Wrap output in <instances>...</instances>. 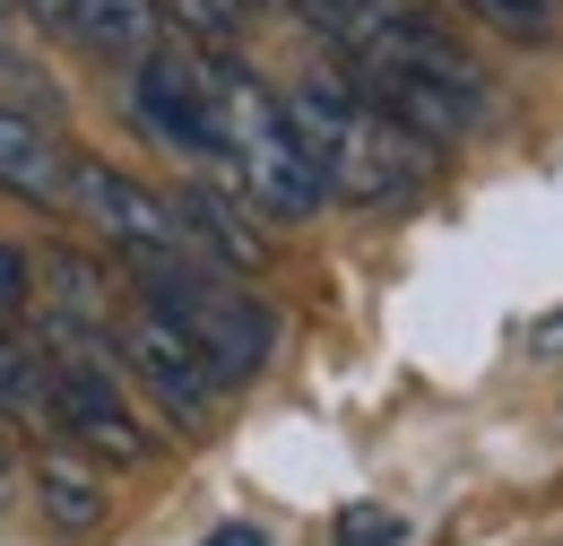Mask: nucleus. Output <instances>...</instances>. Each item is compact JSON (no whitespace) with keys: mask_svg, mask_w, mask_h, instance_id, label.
Listing matches in <instances>:
<instances>
[{"mask_svg":"<svg viewBox=\"0 0 563 546\" xmlns=\"http://www.w3.org/2000/svg\"><path fill=\"white\" fill-rule=\"evenodd\" d=\"M278 113H286V131H295V148L312 156V174H321L330 200L399 208L433 183V148H424L417 131H399L373 96H355L347 78H321V69H312L303 87L278 96Z\"/></svg>","mask_w":563,"mask_h":546,"instance_id":"nucleus-1","label":"nucleus"},{"mask_svg":"<svg viewBox=\"0 0 563 546\" xmlns=\"http://www.w3.org/2000/svg\"><path fill=\"white\" fill-rule=\"evenodd\" d=\"M209 96H217V156L234 165V183L252 192V208H278V217H321V174L312 156L295 148L278 113V87H261L234 53H209Z\"/></svg>","mask_w":563,"mask_h":546,"instance_id":"nucleus-2","label":"nucleus"},{"mask_svg":"<svg viewBox=\"0 0 563 546\" xmlns=\"http://www.w3.org/2000/svg\"><path fill=\"white\" fill-rule=\"evenodd\" d=\"M131 277H140V304H156V313L217 364V382H252V373L278 356V313L234 270H217V261H147V270H131Z\"/></svg>","mask_w":563,"mask_h":546,"instance_id":"nucleus-3","label":"nucleus"},{"mask_svg":"<svg viewBox=\"0 0 563 546\" xmlns=\"http://www.w3.org/2000/svg\"><path fill=\"white\" fill-rule=\"evenodd\" d=\"M70 208L96 217V234H104L131 270H147V261H200V243L183 234L174 192H147L140 174H113V165H96V156H70Z\"/></svg>","mask_w":563,"mask_h":546,"instance_id":"nucleus-4","label":"nucleus"},{"mask_svg":"<svg viewBox=\"0 0 563 546\" xmlns=\"http://www.w3.org/2000/svg\"><path fill=\"white\" fill-rule=\"evenodd\" d=\"M44 434L78 443L87 460H147V434L131 425V400L113 391L104 356H53L44 364Z\"/></svg>","mask_w":563,"mask_h":546,"instance_id":"nucleus-5","label":"nucleus"},{"mask_svg":"<svg viewBox=\"0 0 563 546\" xmlns=\"http://www.w3.org/2000/svg\"><path fill=\"white\" fill-rule=\"evenodd\" d=\"M131 105L174 156H217V96H209V53L200 44H156L131 69Z\"/></svg>","mask_w":563,"mask_h":546,"instance_id":"nucleus-6","label":"nucleus"},{"mask_svg":"<svg viewBox=\"0 0 563 546\" xmlns=\"http://www.w3.org/2000/svg\"><path fill=\"white\" fill-rule=\"evenodd\" d=\"M122 364H131L147 391H156V408L183 416V425H209L217 391H225V382H217V364L183 339L156 304H131V313H122Z\"/></svg>","mask_w":563,"mask_h":546,"instance_id":"nucleus-7","label":"nucleus"},{"mask_svg":"<svg viewBox=\"0 0 563 546\" xmlns=\"http://www.w3.org/2000/svg\"><path fill=\"white\" fill-rule=\"evenodd\" d=\"M44 347L53 356H104L113 347V277L70 243L44 252Z\"/></svg>","mask_w":563,"mask_h":546,"instance_id":"nucleus-8","label":"nucleus"},{"mask_svg":"<svg viewBox=\"0 0 563 546\" xmlns=\"http://www.w3.org/2000/svg\"><path fill=\"white\" fill-rule=\"evenodd\" d=\"M174 208H183V234L200 243V261H217L234 277H252L269 261V234L252 226V192L243 183H191V192H174Z\"/></svg>","mask_w":563,"mask_h":546,"instance_id":"nucleus-9","label":"nucleus"},{"mask_svg":"<svg viewBox=\"0 0 563 546\" xmlns=\"http://www.w3.org/2000/svg\"><path fill=\"white\" fill-rule=\"evenodd\" d=\"M0 192H18L35 208H70V148L26 105H0Z\"/></svg>","mask_w":563,"mask_h":546,"instance_id":"nucleus-10","label":"nucleus"},{"mask_svg":"<svg viewBox=\"0 0 563 546\" xmlns=\"http://www.w3.org/2000/svg\"><path fill=\"white\" fill-rule=\"evenodd\" d=\"M62 35H78L96 62L140 69L165 44V0H70V26Z\"/></svg>","mask_w":563,"mask_h":546,"instance_id":"nucleus-11","label":"nucleus"},{"mask_svg":"<svg viewBox=\"0 0 563 546\" xmlns=\"http://www.w3.org/2000/svg\"><path fill=\"white\" fill-rule=\"evenodd\" d=\"M35 503H44V521L70 529V538H87V529L104 521V485H96V469H78V460H44V469H35Z\"/></svg>","mask_w":563,"mask_h":546,"instance_id":"nucleus-12","label":"nucleus"},{"mask_svg":"<svg viewBox=\"0 0 563 546\" xmlns=\"http://www.w3.org/2000/svg\"><path fill=\"white\" fill-rule=\"evenodd\" d=\"M44 347H26L9 321H0V416H18V425H35L44 434Z\"/></svg>","mask_w":563,"mask_h":546,"instance_id":"nucleus-13","label":"nucleus"},{"mask_svg":"<svg viewBox=\"0 0 563 546\" xmlns=\"http://www.w3.org/2000/svg\"><path fill=\"white\" fill-rule=\"evenodd\" d=\"M165 26H183V44L200 53H234L252 26V0H165Z\"/></svg>","mask_w":563,"mask_h":546,"instance_id":"nucleus-14","label":"nucleus"},{"mask_svg":"<svg viewBox=\"0 0 563 546\" xmlns=\"http://www.w3.org/2000/svg\"><path fill=\"white\" fill-rule=\"evenodd\" d=\"M460 9H477L494 35H520V44H547L555 35V0H460Z\"/></svg>","mask_w":563,"mask_h":546,"instance_id":"nucleus-15","label":"nucleus"},{"mask_svg":"<svg viewBox=\"0 0 563 546\" xmlns=\"http://www.w3.org/2000/svg\"><path fill=\"white\" fill-rule=\"evenodd\" d=\"M339 546H408V521L390 503H347L339 512Z\"/></svg>","mask_w":563,"mask_h":546,"instance_id":"nucleus-16","label":"nucleus"},{"mask_svg":"<svg viewBox=\"0 0 563 546\" xmlns=\"http://www.w3.org/2000/svg\"><path fill=\"white\" fill-rule=\"evenodd\" d=\"M26 304H35V261L18 243H0V321H18Z\"/></svg>","mask_w":563,"mask_h":546,"instance_id":"nucleus-17","label":"nucleus"},{"mask_svg":"<svg viewBox=\"0 0 563 546\" xmlns=\"http://www.w3.org/2000/svg\"><path fill=\"white\" fill-rule=\"evenodd\" d=\"M529 347H538V356H563V304L547 313V321H529Z\"/></svg>","mask_w":563,"mask_h":546,"instance_id":"nucleus-18","label":"nucleus"},{"mask_svg":"<svg viewBox=\"0 0 563 546\" xmlns=\"http://www.w3.org/2000/svg\"><path fill=\"white\" fill-rule=\"evenodd\" d=\"M9 9H26L35 26H70V0H9Z\"/></svg>","mask_w":563,"mask_h":546,"instance_id":"nucleus-19","label":"nucleus"},{"mask_svg":"<svg viewBox=\"0 0 563 546\" xmlns=\"http://www.w3.org/2000/svg\"><path fill=\"white\" fill-rule=\"evenodd\" d=\"M200 546H269V538H261L252 521H225V529H209V538H200Z\"/></svg>","mask_w":563,"mask_h":546,"instance_id":"nucleus-20","label":"nucleus"},{"mask_svg":"<svg viewBox=\"0 0 563 546\" xmlns=\"http://www.w3.org/2000/svg\"><path fill=\"white\" fill-rule=\"evenodd\" d=\"M252 9H312V0H252Z\"/></svg>","mask_w":563,"mask_h":546,"instance_id":"nucleus-21","label":"nucleus"},{"mask_svg":"<svg viewBox=\"0 0 563 546\" xmlns=\"http://www.w3.org/2000/svg\"><path fill=\"white\" fill-rule=\"evenodd\" d=\"M0 18H9V0H0Z\"/></svg>","mask_w":563,"mask_h":546,"instance_id":"nucleus-22","label":"nucleus"}]
</instances>
